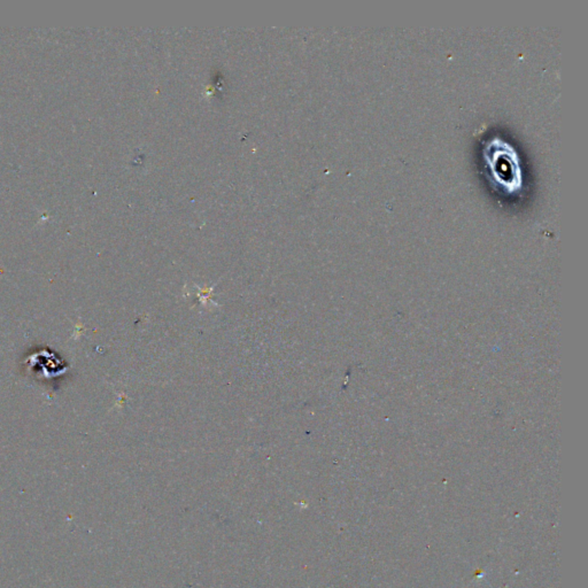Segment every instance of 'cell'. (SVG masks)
<instances>
[{"mask_svg":"<svg viewBox=\"0 0 588 588\" xmlns=\"http://www.w3.org/2000/svg\"><path fill=\"white\" fill-rule=\"evenodd\" d=\"M488 150L486 161L495 183L504 186L507 191L519 189L522 176L514 150L502 142H494Z\"/></svg>","mask_w":588,"mask_h":588,"instance_id":"6da1fadb","label":"cell"}]
</instances>
